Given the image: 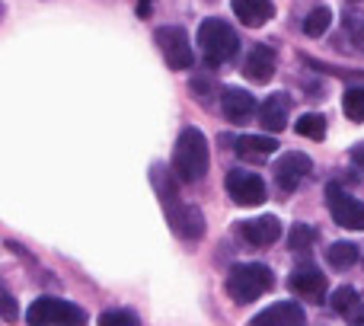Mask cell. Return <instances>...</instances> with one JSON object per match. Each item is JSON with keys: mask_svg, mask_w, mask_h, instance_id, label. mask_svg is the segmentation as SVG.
<instances>
[{"mask_svg": "<svg viewBox=\"0 0 364 326\" xmlns=\"http://www.w3.org/2000/svg\"><path fill=\"white\" fill-rule=\"evenodd\" d=\"M208 163H211V154H208V138L201 135V128L188 125L179 132L176 147H173V173H176L179 182H198L205 179Z\"/></svg>", "mask_w": 364, "mask_h": 326, "instance_id": "obj_1", "label": "cell"}, {"mask_svg": "<svg viewBox=\"0 0 364 326\" xmlns=\"http://www.w3.org/2000/svg\"><path fill=\"white\" fill-rule=\"evenodd\" d=\"M275 288V275L262 263H237L227 272V295L237 304H252Z\"/></svg>", "mask_w": 364, "mask_h": 326, "instance_id": "obj_2", "label": "cell"}, {"mask_svg": "<svg viewBox=\"0 0 364 326\" xmlns=\"http://www.w3.org/2000/svg\"><path fill=\"white\" fill-rule=\"evenodd\" d=\"M237 45H240L237 32H233V26L224 23V19L211 16L198 26V48H201V58H205L208 68L227 64L237 55Z\"/></svg>", "mask_w": 364, "mask_h": 326, "instance_id": "obj_3", "label": "cell"}, {"mask_svg": "<svg viewBox=\"0 0 364 326\" xmlns=\"http://www.w3.org/2000/svg\"><path fill=\"white\" fill-rule=\"evenodd\" d=\"M154 42H157L164 61L170 64V70H188L195 64L192 42H188V32L182 26H160L154 32Z\"/></svg>", "mask_w": 364, "mask_h": 326, "instance_id": "obj_4", "label": "cell"}, {"mask_svg": "<svg viewBox=\"0 0 364 326\" xmlns=\"http://www.w3.org/2000/svg\"><path fill=\"white\" fill-rule=\"evenodd\" d=\"M26 323L29 326H55V323H87V314L80 307H74L70 301L61 298H38L32 301V307L26 310Z\"/></svg>", "mask_w": 364, "mask_h": 326, "instance_id": "obj_5", "label": "cell"}, {"mask_svg": "<svg viewBox=\"0 0 364 326\" xmlns=\"http://www.w3.org/2000/svg\"><path fill=\"white\" fill-rule=\"evenodd\" d=\"M326 201H329V214L339 227L346 231H364V201L348 195L339 182H329L326 186Z\"/></svg>", "mask_w": 364, "mask_h": 326, "instance_id": "obj_6", "label": "cell"}, {"mask_svg": "<svg viewBox=\"0 0 364 326\" xmlns=\"http://www.w3.org/2000/svg\"><path fill=\"white\" fill-rule=\"evenodd\" d=\"M227 195H230L237 205L243 208H256L265 201V182L259 173H250V169H230L224 179Z\"/></svg>", "mask_w": 364, "mask_h": 326, "instance_id": "obj_7", "label": "cell"}, {"mask_svg": "<svg viewBox=\"0 0 364 326\" xmlns=\"http://www.w3.org/2000/svg\"><path fill=\"white\" fill-rule=\"evenodd\" d=\"M288 288L294 291V295L301 298V301L323 304V295H326L329 282H326V275H323V272L316 269V265L304 263V265H297V269L288 275Z\"/></svg>", "mask_w": 364, "mask_h": 326, "instance_id": "obj_8", "label": "cell"}, {"mask_svg": "<svg viewBox=\"0 0 364 326\" xmlns=\"http://www.w3.org/2000/svg\"><path fill=\"white\" fill-rule=\"evenodd\" d=\"M310 169H314V160H310L307 154H301V151H284L282 157L275 160L272 173H275V182L284 189V192H294V189L301 186L304 179H307Z\"/></svg>", "mask_w": 364, "mask_h": 326, "instance_id": "obj_9", "label": "cell"}, {"mask_svg": "<svg viewBox=\"0 0 364 326\" xmlns=\"http://www.w3.org/2000/svg\"><path fill=\"white\" fill-rule=\"evenodd\" d=\"M275 68H278V55H275V48L272 45H265V42H259V45H252L250 51H246V61H243V77L246 80H252V83H269L272 77H275Z\"/></svg>", "mask_w": 364, "mask_h": 326, "instance_id": "obj_10", "label": "cell"}, {"mask_svg": "<svg viewBox=\"0 0 364 326\" xmlns=\"http://www.w3.org/2000/svg\"><path fill=\"white\" fill-rule=\"evenodd\" d=\"M166 218H170L173 231H176L182 240H201L205 237V214H201V208L173 201V205L166 208Z\"/></svg>", "mask_w": 364, "mask_h": 326, "instance_id": "obj_11", "label": "cell"}, {"mask_svg": "<svg viewBox=\"0 0 364 326\" xmlns=\"http://www.w3.org/2000/svg\"><path fill=\"white\" fill-rule=\"evenodd\" d=\"M256 109H259L256 96H252L250 90H243V87H224L220 90V112H224V119L233 122V125H243Z\"/></svg>", "mask_w": 364, "mask_h": 326, "instance_id": "obj_12", "label": "cell"}, {"mask_svg": "<svg viewBox=\"0 0 364 326\" xmlns=\"http://www.w3.org/2000/svg\"><path fill=\"white\" fill-rule=\"evenodd\" d=\"M291 109H294L291 93H272L269 100L259 106V125L272 135L284 132V128H288V119H291Z\"/></svg>", "mask_w": 364, "mask_h": 326, "instance_id": "obj_13", "label": "cell"}, {"mask_svg": "<svg viewBox=\"0 0 364 326\" xmlns=\"http://www.w3.org/2000/svg\"><path fill=\"white\" fill-rule=\"evenodd\" d=\"M240 237L252 246H272L282 237V221H278L275 214H259V218L240 224Z\"/></svg>", "mask_w": 364, "mask_h": 326, "instance_id": "obj_14", "label": "cell"}, {"mask_svg": "<svg viewBox=\"0 0 364 326\" xmlns=\"http://www.w3.org/2000/svg\"><path fill=\"white\" fill-rule=\"evenodd\" d=\"M304 320H307V314L297 301H278L269 310L252 317V326H301Z\"/></svg>", "mask_w": 364, "mask_h": 326, "instance_id": "obj_15", "label": "cell"}, {"mask_svg": "<svg viewBox=\"0 0 364 326\" xmlns=\"http://www.w3.org/2000/svg\"><path fill=\"white\" fill-rule=\"evenodd\" d=\"M329 304H333V314H339L342 320H348V323H364V301H361L358 291L348 288V285L336 288L333 298H329Z\"/></svg>", "mask_w": 364, "mask_h": 326, "instance_id": "obj_16", "label": "cell"}, {"mask_svg": "<svg viewBox=\"0 0 364 326\" xmlns=\"http://www.w3.org/2000/svg\"><path fill=\"white\" fill-rule=\"evenodd\" d=\"M230 6H233L240 23L250 26V29L265 26L272 19V13H275V4H272V0H230Z\"/></svg>", "mask_w": 364, "mask_h": 326, "instance_id": "obj_17", "label": "cell"}, {"mask_svg": "<svg viewBox=\"0 0 364 326\" xmlns=\"http://www.w3.org/2000/svg\"><path fill=\"white\" fill-rule=\"evenodd\" d=\"M275 151H278V141L269 138V135H243V138L237 141V154L250 163L269 160Z\"/></svg>", "mask_w": 364, "mask_h": 326, "instance_id": "obj_18", "label": "cell"}, {"mask_svg": "<svg viewBox=\"0 0 364 326\" xmlns=\"http://www.w3.org/2000/svg\"><path fill=\"white\" fill-rule=\"evenodd\" d=\"M358 259H361V250L352 243V240H336V243H329V250H326V263L339 272L352 269Z\"/></svg>", "mask_w": 364, "mask_h": 326, "instance_id": "obj_19", "label": "cell"}, {"mask_svg": "<svg viewBox=\"0 0 364 326\" xmlns=\"http://www.w3.org/2000/svg\"><path fill=\"white\" fill-rule=\"evenodd\" d=\"M329 23H333V10H329V6H314V10L307 13V19H304V36L320 38L323 32L329 29Z\"/></svg>", "mask_w": 364, "mask_h": 326, "instance_id": "obj_20", "label": "cell"}, {"mask_svg": "<svg viewBox=\"0 0 364 326\" xmlns=\"http://www.w3.org/2000/svg\"><path fill=\"white\" fill-rule=\"evenodd\" d=\"M297 135H304V138L310 141H323L326 138V119H323L320 112H307L297 119Z\"/></svg>", "mask_w": 364, "mask_h": 326, "instance_id": "obj_21", "label": "cell"}, {"mask_svg": "<svg viewBox=\"0 0 364 326\" xmlns=\"http://www.w3.org/2000/svg\"><path fill=\"white\" fill-rule=\"evenodd\" d=\"M342 112L352 122H364V87H348L342 96Z\"/></svg>", "mask_w": 364, "mask_h": 326, "instance_id": "obj_22", "label": "cell"}, {"mask_svg": "<svg viewBox=\"0 0 364 326\" xmlns=\"http://www.w3.org/2000/svg\"><path fill=\"white\" fill-rule=\"evenodd\" d=\"M346 36H348V42L355 45V51L358 55H364V13H355V10H348L346 13Z\"/></svg>", "mask_w": 364, "mask_h": 326, "instance_id": "obj_23", "label": "cell"}, {"mask_svg": "<svg viewBox=\"0 0 364 326\" xmlns=\"http://www.w3.org/2000/svg\"><path fill=\"white\" fill-rule=\"evenodd\" d=\"M288 243H291V250H294V253H310V250H314V243H316V231L310 224H294Z\"/></svg>", "mask_w": 364, "mask_h": 326, "instance_id": "obj_24", "label": "cell"}, {"mask_svg": "<svg viewBox=\"0 0 364 326\" xmlns=\"http://www.w3.org/2000/svg\"><path fill=\"white\" fill-rule=\"evenodd\" d=\"M188 87H192V93L198 96L201 106H211V96L218 93V90H214V83L208 80V77H192V83H188Z\"/></svg>", "mask_w": 364, "mask_h": 326, "instance_id": "obj_25", "label": "cell"}, {"mask_svg": "<svg viewBox=\"0 0 364 326\" xmlns=\"http://www.w3.org/2000/svg\"><path fill=\"white\" fill-rule=\"evenodd\" d=\"M102 326H138V317L128 314V310H106V314L100 317Z\"/></svg>", "mask_w": 364, "mask_h": 326, "instance_id": "obj_26", "label": "cell"}, {"mask_svg": "<svg viewBox=\"0 0 364 326\" xmlns=\"http://www.w3.org/2000/svg\"><path fill=\"white\" fill-rule=\"evenodd\" d=\"M16 307H13V295H10V291H4V320L6 323H13V320H16Z\"/></svg>", "mask_w": 364, "mask_h": 326, "instance_id": "obj_27", "label": "cell"}, {"mask_svg": "<svg viewBox=\"0 0 364 326\" xmlns=\"http://www.w3.org/2000/svg\"><path fill=\"white\" fill-rule=\"evenodd\" d=\"M352 163L364 169V144H355V147H352Z\"/></svg>", "mask_w": 364, "mask_h": 326, "instance_id": "obj_28", "label": "cell"}, {"mask_svg": "<svg viewBox=\"0 0 364 326\" xmlns=\"http://www.w3.org/2000/svg\"><path fill=\"white\" fill-rule=\"evenodd\" d=\"M151 13V0H138V16H147Z\"/></svg>", "mask_w": 364, "mask_h": 326, "instance_id": "obj_29", "label": "cell"}]
</instances>
